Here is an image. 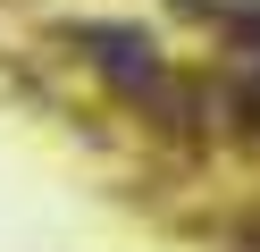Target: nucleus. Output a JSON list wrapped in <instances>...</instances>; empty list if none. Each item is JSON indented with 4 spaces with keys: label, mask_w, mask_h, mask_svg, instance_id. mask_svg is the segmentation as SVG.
I'll list each match as a JSON object with an SVG mask.
<instances>
[{
    "label": "nucleus",
    "mask_w": 260,
    "mask_h": 252,
    "mask_svg": "<svg viewBox=\"0 0 260 252\" xmlns=\"http://www.w3.org/2000/svg\"><path fill=\"white\" fill-rule=\"evenodd\" d=\"M76 42H84V59L101 67V76L118 84L126 101H159V109H168V126H193V101L168 84V67H159V59H151V50H143L126 25H84Z\"/></svg>",
    "instance_id": "1"
},
{
    "label": "nucleus",
    "mask_w": 260,
    "mask_h": 252,
    "mask_svg": "<svg viewBox=\"0 0 260 252\" xmlns=\"http://www.w3.org/2000/svg\"><path fill=\"white\" fill-rule=\"evenodd\" d=\"M226 34H235V42L260 59V0H235V9H226Z\"/></svg>",
    "instance_id": "2"
}]
</instances>
